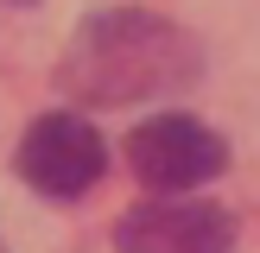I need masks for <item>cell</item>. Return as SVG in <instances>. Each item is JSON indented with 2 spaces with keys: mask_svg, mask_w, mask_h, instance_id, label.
Listing matches in <instances>:
<instances>
[{
  "mask_svg": "<svg viewBox=\"0 0 260 253\" xmlns=\"http://www.w3.org/2000/svg\"><path fill=\"white\" fill-rule=\"evenodd\" d=\"M197 76H203V57L190 45V32L159 19V13H140V7H114V13L83 19L57 63L63 95L89 101V108L159 101V95L190 89Z\"/></svg>",
  "mask_w": 260,
  "mask_h": 253,
  "instance_id": "cell-1",
  "label": "cell"
},
{
  "mask_svg": "<svg viewBox=\"0 0 260 253\" xmlns=\"http://www.w3.org/2000/svg\"><path fill=\"white\" fill-rule=\"evenodd\" d=\"M127 164H134V177L146 190L172 196V190H197V184H210V177H222L229 146L203 120H190V114H152V120H140L134 139H127Z\"/></svg>",
  "mask_w": 260,
  "mask_h": 253,
  "instance_id": "cell-2",
  "label": "cell"
},
{
  "mask_svg": "<svg viewBox=\"0 0 260 253\" xmlns=\"http://www.w3.org/2000/svg\"><path fill=\"white\" fill-rule=\"evenodd\" d=\"M102 164H108V152H102L95 126L83 114H38L25 126V139H19V177L51 202L83 196L102 177Z\"/></svg>",
  "mask_w": 260,
  "mask_h": 253,
  "instance_id": "cell-3",
  "label": "cell"
},
{
  "mask_svg": "<svg viewBox=\"0 0 260 253\" xmlns=\"http://www.w3.org/2000/svg\"><path fill=\"white\" fill-rule=\"evenodd\" d=\"M121 253H235V215L216 202H140L114 222Z\"/></svg>",
  "mask_w": 260,
  "mask_h": 253,
  "instance_id": "cell-4",
  "label": "cell"
},
{
  "mask_svg": "<svg viewBox=\"0 0 260 253\" xmlns=\"http://www.w3.org/2000/svg\"><path fill=\"white\" fill-rule=\"evenodd\" d=\"M7 7H38V0H7Z\"/></svg>",
  "mask_w": 260,
  "mask_h": 253,
  "instance_id": "cell-5",
  "label": "cell"
},
{
  "mask_svg": "<svg viewBox=\"0 0 260 253\" xmlns=\"http://www.w3.org/2000/svg\"><path fill=\"white\" fill-rule=\"evenodd\" d=\"M0 253H7V247H0Z\"/></svg>",
  "mask_w": 260,
  "mask_h": 253,
  "instance_id": "cell-6",
  "label": "cell"
}]
</instances>
